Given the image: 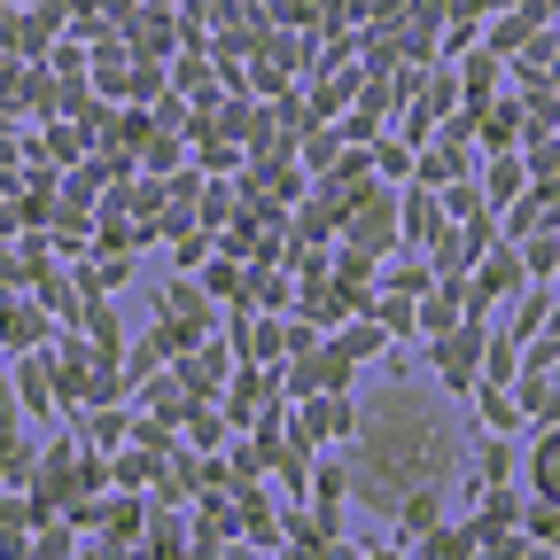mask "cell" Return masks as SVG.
<instances>
[{"label": "cell", "mask_w": 560, "mask_h": 560, "mask_svg": "<svg viewBox=\"0 0 560 560\" xmlns=\"http://www.w3.org/2000/svg\"><path fill=\"white\" fill-rule=\"evenodd\" d=\"M452 467V436L436 429V412L420 397H382L366 412V452H359V490L382 506H397V490H420Z\"/></svg>", "instance_id": "obj_1"}, {"label": "cell", "mask_w": 560, "mask_h": 560, "mask_svg": "<svg viewBox=\"0 0 560 560\" xmlns=\"http://www.w3.org/2000/svg\"><path fill=\"white\" fill-rule=\"evenodd\" d=\"M397 522H405V529H397V545H420V537H429V522H436V499H429V490H412Z\"/></svg>", "instance_id": "obj_2"}, {"label": "cell", "mask_w": 560, "mask_h": 560, "mask_svg": "<svg viewBox=\"0 0 560 560\" xmlns=\"http://www.w3.org/2000/svg\"><path fill=\"white\" fill-rule=\"evenodd\" d=\"M537 499H552V506H560V436H545V444H537Z\"/></svg>", "instance_id": "obj_3"}]
</instances>
